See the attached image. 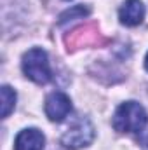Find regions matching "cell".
Returning a JSON list of instances; mask_svg holds the SVG:
<instances>
[{
  "instance_id": "3",
  "label": "cell",
  "mask_w": 148,
  "mask_h": 150,
  "mask_svg": "<svg viewBox=\"0 0 148 150\" xmlns=\"http://www.w3.org/2000/svg\"><path fill=\"white\" fill-rule=\"evenodd\" d=\"M96 136V129L92 126V122L87 117H78L73 120V124L63 133L61 136V145L68 150H78L85 149L92 143Z\"/></svg>"
},
{
  "instance_id": "1",
  "label": "cell",
  "mask_w": 148,
  "mask_h": 150,
  "mask_svg": "<svg viewBox=\"0 0 148 150\" xmlns=\"http://www.w3.org/2000/svg\"><path fill=\"white\" fill-rule=\"evenodd\" d=\"M148 124V115L143 105L138 101H125L118 105L113 113L111 126L118 133H143Z\"/></svg>"
},
{
  "instance_id": "2",
  "label": "cell",
  "mask_w": 148,
  "mask_h": 150,
  "mask_svg": "<svg viewBox=\"0 0 148 150\" xmlns=\"http://www.w3.org/2000/svg\"><path fill=\"white\" fill-rule=\"evenodd\" d=\"M21 68L25 75L33 80L35 84H47L52 79V70L49 65V56L44 49L40 47H33L30 51H26L23 54V61H21Z\"/></svg>"
},
{
  "instance_id": "4",
  "label": "cell",
  "mask_w": 148,
  "mask_h": 150,
  "mask_svg": "<svg viewBox=\"0 0 148 150\" xmlns=\"http://www.w3.org/2000/svg\"><path fill=\"white\" fill-rule=\"evenodd\" d=\"M45 115L49 117V120L52 122H63L70 112H72V100L61 93V91H54L45 98V105H44Z\"/></svg>"
},
{
  "instance_id": "5",
  "label": "cell",
  "mask_w": 148,
  "mask_h": 150,
  "mask_svg": "<svg viewBox=\"0 0 148 150\" xmlns=\"http://www.w3.org/2000/svg\"><path fill=\"white\" fill-rule=\"evenodd\" d=\"M147 9L141 0H125L118 9V19L125 26H138L143 23Z\"/></svg>"
},
{
  "instance_id": "7",
  "label": "cell",
  "mask_w": 148,
  "mask_h": 150,
  "mask_svg": "<svg viewBox=\"0 0 148 150\" xmlns=\"http://www.w3.org/2000/svg\"><path fill=\"white\" fill-rule=\"evenodd\" d=\"M0 96H2V113L0 115H2V119H7L9 113L16 107V91L9 86H2Z\"/></svg>"
},
{
  "instance_id": "10",
  "label": "cell",
  "mask_w": 148,
  "mask_h": 150,
  "mask_svg": "<svg viewBox=\"0 0 148 150\" xmlns=\"http://www.w3.org/2000/svg\"><path fill=\"white\" fill-rule=\"evenodd\" d=\"M145 68L148 70V52H147V58H145Z\"/></svg>"
},
{
  "instance_id": "8",
  "label": "cell",
  "mask_w": 148,
  "mask_h": 150,
  "mask_svg": "<svg viewBox=\"0 0 148 150\" xmlns=\"http://www.w3.org/2000/svg\"><path fill=\"white\" fill-rule=\"evenodd\" d=\"M89 12H91V9L85 7V5H73L72 9H66L65 12H61L58 23L59 25H66V23L75 21V19H84L85 16H89Z\"/></svg>"
},
{
  "instance_id": "9",
  "label": "cell",
  "mask_w": 148,
  "mask_h": 150,
  "mask_svg": "<svg viewBox=\"0 0 148 150\" xmlns=\"http://www.w3.org/2000/svg\"><path fill=\"white\" fill-rule=\"evenodd\" d=\"M140 143L148 150V131L147 133H141V138H140Z\"/></svg>"
},
{
  "instance_id": "6",
  "label": "cell",
  "mask_w": 148,
  "mask_h": 150,
  "mask_svg": "<svg viewBox=\"0 0 148 150\" xmlns=\"http://www.w3.org/2000/svg\"><path fill=\"white\" fill-rule=\"evenodd\" d=\"M45 136L37 127H28L18 133L14 140V150H44Z\"/></svg>"
}]
</instances>
